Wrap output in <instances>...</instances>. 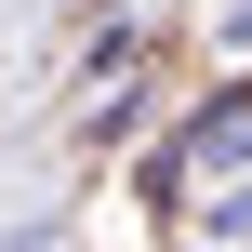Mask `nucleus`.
Instances as JSON below:
<instances>
[{"label":"nucleus","instance_id":"obj_1","mask_svg":"<svg viewBox=\"0 0 252 252\" xmlns=\"http://www.w3.org/2000/svg\"><path fill=\"white\" fill-rule=\"evenodd\" d=\"M159 159H173V173H252V66H239V80H213V93L173 120Z\"/></svg>","mask_w":252,"mask_h":252},{"label":"nucleus","instance_id":"obj_2","mask_svg":"<svg viewBox=\"0 0 252 252\" xmlns=\"http://www.w3.org/2000/svg\"><path fill=\"white\" fill-rule=\"evenodd\" d=\"M199 239H252V173H213V199H199Z\"/></svg>","mask_w":252,"mask_h":252},{"label":"nucleus","instance_id":"obj_3","mask_svg":"<svg viewBox=\"0 0 252 252\" xmlns=\"http://www.w3.org/2000/svg\"><path fill=\"white\" fill-rule=\"evenodd\" d=\"M213 40H226V53H252V0H226V27H213Z\"/></svg>","mask_w":252,"mask_h":252}]
</instances>
